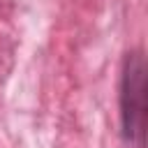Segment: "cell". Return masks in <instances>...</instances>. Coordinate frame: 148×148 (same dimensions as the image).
Here are the masks:
<instances>
[{
  "label": "cell",
  "mask_w": 148,
  "mask_h": 148,
  "mask_svg": "<svg viewBox=\"0 0 148 148\" xmlns=\"http://www.w3.org/2000/svg\"><path fill=\"white\" fill-rule=\"evenodd\" d=\"M120 120L125 139L141 148L146 120V65L139 51L130 53L125 60L120 81Z\"/></svg>",
  "instance_id": "cell-1"
}]
</instances>
